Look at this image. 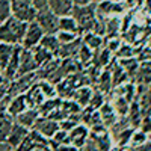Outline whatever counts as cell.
I'll return each instance as SVG.
<instances>
[{
    "label": "cell",
    "instance_id": "cell-41",
    "mask_svg": "<svg viewBox=\"0 0 151 151\" xmlns=\"http://www.w3.org/2000/svg\"><path fill=\"white\" fill-rule=\"evenodd\" d=\"M53 151H79V150L71 144H65V145H58Z\"/></svg>",
    "mask_w": 151,
    "mask_h": 151
},
{
    "label": "cell",
    "instance_id": "cell-39",
    "mask_svg": "<svg viewBox=\"0 0 151 151\" xmlns=\"http://www.w3.org/2000/svg\"><path fill=\"white\" fill-rule=\"evenodd\" d=\"M121 44H122V41L119 40L118 36H115V38H107V42H106V48L109 50V52L112 53V55H115V52L121 47Z\"/></svg>",
    "mask_w": 151,
    "mask_h": 151
},
{
    "label": "cell",
    "instance_id": "cell-30",
    "mask_svg": "<svg viewBox=\"0 0 151 151\" xmlns=\"http://www.w3.org/2000/svg\"><path fill=\"white\" fill-rule=\"evenodd\" d=\"M12 48H14V45L0 42V73L5 71V68L8 65V60L11 58V53H12Z\"/></svg>",
    "mask_w": 151,
    "mask_h": 151
},
{
    "label": "cell",
    "instance_id": "cell-45",
    "mask_svg": "<svg viewBox=\"0 0 151 151\" xmlns=\"http://www.w3.org/2000/svg\"><path fill=\"white\" fill-rule=\"evenodd\" d=\"M74 6H85V5H89V0H71Z\"/></svg>",
    "mask_w": 151,
    "mask_h": 151
},
{
    "label": "cell",
    "instance_id": "cell-34",
    "mask_svg": "<svg viewBox=\"0 0 151 151\" xmlns=\"http://www.w3.org/2000/svg\"><path fill=\"white\" fill-rule=\"evenodd\" d=\"M9 17H12L11 0H0V23L6 21Z\"/></svg>",
    "mask_w": 151,
    "mask_h": 151
},
{
    "label": "cell",
    "instance_id": "cell-26",
    "mask_svg": "<svg viewBox=\"0 0 151 151\" xmlns=\"http://www.w3.org/2000/svg\"><path fill=\"white\" fill-rule=\"evenodd\" d=\"M82 42H83V45H86L89 50H97V48L101 47L103 38L100 36V35H97V33H94V32H86V33H83Z\"/></svg>",
    "mask_w": 151,
    "mask_h": 151
},
{
    "label": "cell",
    "instance_id": "cell-38",
    "mask_svg": "<svg viewBox=\"0 0 151 151\" xmlns=\"http://www.w3.org/2000/svg\"><path fill=\"white\" fill-rule=\"evenodd\" d=\"M104 103V94L100 92V91H95L92 92V97H91V101H89V107L92 109H100V106H101Z\"/></svg>",
    "mask_w": 151,
    "mask_h": 151
},
{
    "label": "cell",
    "instance_id": "cell-6",
    "mask_svg": "<svg viewBox=\"0 0 151 151\" xmlns=\"http://www.w3.org/2000/svg\"><path fill=\"white\" fill-rule=\"evenodd\" d=\"M44 35H45L44 30L41 29V26L36 21L27 23V27H26V32H24V38H23L21 47L23 48H33L36 45H40V42H41Z\"/></svg>",
    "mask_w": 151,
    "mask_h": 151
},
{
    "label": "cell",
    "instance_id": "cell-31",
    "mask_svg": "<svg viewBox=\"0 0 151 151\" xmlns=\"http://www.w3.org/2000/svg\"><path fill=\"white\" fill-rule=\"evenodd\" d=\"M112 76L109 71H104L101 76H100V82H98V88H100V92H103V94H107L110 89H112Z\"/></svg>",
    "mask_w": 151,
    "mask_h": 151
},
{
    "label": "cell",
    "instance_id": "cell-32",
    "mask_svg": "<svg viewBox=\"0 0 151 151\" xmlns=\"http://www.w3.org/2000/svg\"><path fill=\"white\" fill-rule=\"evenodd\" d=\"M77 124H80V118L67 116V118H64L62 121H59V129H60V130H64V132H67V133H70Z\"/></svg>",
    "mask_w": 151,
    "mask_h": 151
},
{
    "label": "cell",
    "instance_id": "cell-20",
    "mask_svg": "<svg viewBox=\"0 0 151 151\" xmlns=\"http://www.w3.org/2000/svg\"><path fill=\"white\" fill-rule=\"evenodd\" d=\"M82 47V40L77 38L74 40L73 42H68V44H64L59 47V52H58V58L59 59H65V58H73L76 55H79V50Z\"/></svg>",
    "mask_w": 151,
    "mask_h": 151
},
{
    "label": "cell",
    "instance_id": "cell-50",
    "mask_svg": "<svg viewBox=\"0 0 151 151\" xmlns=\"http://www.w3.org/2000/svg\"><path fill=\"white\" fill-rule=\"evenodd\" d=\"M100 2H103V0H89V3H95V5L100 3Z\"/></svg>",
    "mask_w": 151,
    "mask_h": 151
},
{
    "label": "cell",
    "instance_id": "cell-24",
    "mask_svg": "<svg viewBox=\"0 0 151 151\" xmlns=\"http://www.w3.org/2000/svg\"><path fill=\"white\" fill-rule=\"evenodd\" d=\"M40 45H41L42 48H45L47 52H50L53 56L58 58V52H59L60 44H59V41H58L56 35H44L42 40H41V42H40Z\"/></svg>",
    "mask_w": 151,
    "mask_h": 151
},
{
    "label": "cell",
    "instance_id": "cell-13",
    "mask_svg": "<svg viewBox=\"0 0 151 151\" xmlns=\"http://www.w3.org/2000/svg\"><path fill=\"white\" fill-rule=\"evenodd\" d=\"M24 97H26V101H27V106L32 107V109H38L44 101H45V97L41 91V88L38 86V83L35 82L29 89L24 92Z\"/></svg>",
    "mask_w": 151,
    "mask_h": 151
},
{
    "label": "cell",
    "instance_id": "cell-37",
    "mask_svg": "<svg viewBox=\"0 0 151 151\" xmlns=\"http://www.w3.org/2000/svg\"><path fill=\"white\" fill-rule=\"evenodd\" d=\"M118 64L121 65V68L125 71V73H129V71H134L137 68V62L134 58H125V59H119Z\"/></svg>",
    "mask_w": 151,
    "mask_h": 151
},
{
    "label": "cell",
    "instance_id": "cell-11",
    "mask_svg": "<svg viewBox=\"0 0 151 151\" xmlns=\"http://www.w3.org/2000/svg\"><path fill=\"white\" fill-rule=\"evenodd\" d=\"M38 70V65H36V60L33 58V53H32V48H23L21 52V59H20V67H18V71H17V76H23V74H29V73H35Z\"/></svg>",
    "mask_w": 151,
    "mask_h": 151
},
{
    "label": "cell",
    "instance_id": "cell-22",
    "mask_svg": "<svg viewBox=\"0 0 151 151\" xmlns=\"http://www.w3.org/2000/svg\"><path fill=\"white\" fill-rule=\"evenodd\" d=\"M112 104V107L115 109V113L118 116H127L129 113V109H130V101L127 98H124L122 95H115V98L112 100V101H109Z\"/></svg>",
    "mask_w": 151,
    "mask_h": 151
},
{
    "label": "cell",
    "instance_id": "cell-12",
    "mask_svg": "<svg viewBox=\"0 0 151 151\" xmlns=\"http://www.w3.org/2000/svg\"><path fill=\"white\" fill-rule=\"evenodd\" d=\"M29 134V129L26 127H23V125L17 124L14 121V124H12V127L9 130V134L6 137V144H9L12 148H17L18 145H21V142L26 139V136Z\"/></svg>",
    "mask_w": 151,
    "mask_h": 151
},
{
    "label": "cell",
    "instance_id": "cell-1",
    "mask_svg": "<svg viewBox=\"0 0 151 151\" xmlns=\"http://www.w3.org/2000/svg\"><path fill=\"white\" fill-rule=\"evenodd\" d=\"M27 23L15 17H9L6 21L0 23V42L9 45H21Z\"/></svg>",
    "mask_w": 151,
    "mask_h": 151
},
{
    "label": "cell",
    "instance_id": "cell-40",
    "mask_svg": "<svg viewBox=\"0 0 151 151\" xmlns=\"http://www.w3.org/2000/svg\"><path fill=\"white\" fill-rule=\"evenodd\" d=\"M109 60H113L112 59V53L109 52L107 48H103V52L100 53V65H107Z\"/></svg>",
    "mask_w": 151,
    "mask_h": 151
},
{
    "label": "cell",
    "instance_id": "cell-2",
    "mask_svg": "<svg viewBox=\"0 0 151 151\" xmlns=\"http://www.w3.org/2000/svg\"><path fill=\"white\" fill-rule=\"evenodd\" d=\"M71 15L79 24L80 35L86 32H92L95 27V23H97V5L89 3L85 6H74Z\"/></svg>",
    "mask_w": 151,
    "mask_h": 151
},
{
    "label": "cell",
    "instance_id": "cell-44",
    "mask_svg": "<svg viewBox=\"0 0 151 151\" xmlns=\"http://www.w3.org/2000/svg\"><path fill=\"white\" fill-rule=\"evenodd\" d=\"M0 151H15V148H12L6 142H0Z\"/></svg>",
    "mask_w": 151,
    "mask_h": 151
},
{
    "label": "cell",
    "instance_id": "cell-33",
    "mask_svg": "<svg viewBox=\"0 0 151 151\" xmlns=\"http://www.w3.org/2000/svg\"><path fill=\"white\" fill-rule=\"evenodd\" d=\"M110 76H112V85H113V86H119V83H121L122 80L127 79V73L121 68L119 64L115 65V68H113V73H112Z\"/></svg>",
    "mask_w": 151,
    "mask_h": 151
},
{
    "label": "cell",
    "instance_id": "cell-3",
    "mask_svg": "<svg viewBox=\"0 0 151 151\" xmlns=\"http://www.w3.org/2000/svg\"><path fill=\"white\" fill-rule=\"evenodd\" d=\"M11 12L12 17L24 23H30L35 21L38 9L35 8L32 0H11Z\"/></svg>",
    "mask_w": 151,
    "mask_h": 151
},
{
    "label": "cell",
    "instance_id": "cell-21",
    "mask_svg": "<svg viewBox=\"0 0 151 151\" xmlns=\"http://www.w3.org/2000/svg\"><path fill=\"white\" fill-rule=\"evenodd\" d=\"M59 30L62 32H70V33H76V35H80V29H79V24L77 21L74 20L73 15H65V17H59Z\"/></svg>",
    "mask_w": 151,
    "mask_h": 151
},
{
    "label": "cell",
    "instance_id": "cell-35",
    "mask_svg": "<svg viewBox=\"0 0 151 151\" xmlns=\"http://www.w3.org/2000/svg\"><path fill=\"white\" fill-rule=\"evenodd\" d=\"M56 38H58V41L60 45H64V44H68V42H73L74 40H77L79 35H76V33H70V32H62V30H58L56 33Z\"/></svg>",
    "mask_w": 151,
    "mask_h": 151
},
{
    "label": "cell",
    "instance_id": "cell-10",
    "mask_svg": "<svg viewBox=\"0 0 151 151\" xmlns=\"http://www.w3.org/2000/svg\"><path fill=\"white\" fill-rule=\"evenodd\" d=\"M68 137H70V144L74 145L77 150H80L89 139V127H86L85 124L80 122L68 133Z\"/></svg>",
    "mask_w": 151,
    "mask_h": 151
},
{
    "label": "cell",
    "instance_id": "cell-17",
    "mask_svg": "<svg viewBox=\"0 0 151 151\" xmlns=\"http://www.w3.org/2000/svg\"><path fill=\"white\" fill-rule=\"evenodd\" d=\"M27 107L29 106H27V101H26V97H24V94H20V95H15L9 100V103L6 104V112L12 118H15L18 113L26 110Z\"/></svg>",
    "mask_w": 151,
    "mask_h": 151
},
{
    "label": "cell",
    "instance_id": "cell-29",
    "mask_svg": "<svg viewBox=\"0 0 151 151\" xmlns=\"http://www.w3.org/2000/svg\"><path fill=\"white\" fill-rule=\"evenodd\" d=\"M36 83H38V86L41 88V91H42L45 98H55V97H58V94H56V85L53 82H50L47 79H38Z\"/></svg>",
    "mask_w": 151,
    "mask_h": 151
},
{
    "label": "cell",
    "instance_id": "cell-9",
    "mask_svg": "<svg viewBox=\"0 0 151 151\" xmlns=\"http://www.w3.org/2000/svg\"><path fill=\"white\" fill-rule=\"evenodd\" d=\"M33 130H36L38 133H41L44 137L50 139V137H53V134L59 130V122L58 121H53L47 116H38L35 125H33Z\"/></svg>",
    "mask_w": 151,
    "mask_h": 151
},
{
    "label": "cell",
    "instance_id": "cell-47",
    "mask_svg": "<svg viewBox=\"0 0 151 151\" xmlns=\"http://www.w3.org/2000/svg\"><path fill=\"white\" fill-rule=\"evenodd\" d=\"M121 2L124 3V6L127 8V9H129V8H132V6L134 5V0H121Z\"/></svg>",
    "mask_w": 151,
    "mask_h": 151
},
{
    "label": "cell",
    "instance_id": "cell-43",
    "mask_svg": "<svg viewBox=\"0 0 151 151\" xmlns=\"http://www.w3.org/2000/svg\"><path fill=\"white\" fill-rule=\"evenodd\" d=\"M136 151H151V139H148L145 144H142L141 147H137Z\"/></svg>",
    "mask_w": 151,
    "mask_h": 151
},
{
    "label": "cell",
    "instance_id": "cell-52",
    "mask_svg": "<svg viewBox=\"0 0 151 151\" xmlns=\"http://www.w3.org/2000/svg\"><path fill=\"white\" fill-rule=\"evenodd\" d=\"M148 136H150V139H151V133H150V134H148Z\"/></svg>",
    "mask_w": 151,
    "mask_h": 151
},
{
    "label": "cell",
    "instance_id": "cell-4",
    "mask_svg": "<svg viewBox=\"0 0 151 151\" xmlns=\"http://www.w3.org/2000/svg\"><path fill=\"white\" fill-rule=\"evenodd\" d=\"M15 151H53V150L50 147L47 137H44L41 133L32 129L29 130V134L21 142V145L15 148Z\"/></svg>",
    "mask_w": 151,
    "mask_h": 151
},
{
    "label": "cell",
    "instance_id": "cell-19",
    "mask_svg": "<svg viewBox=\"0 0 151 151\" xmlns=\"http://www.w3.org/2000/svg\"><path fill=\"white\" fill-rule=\"evenodd\" d=\"M92 92H94V91L91 89L89 86H79L77 89L74 91V94H73L71 98L83 109V107H86L88 104H89L91 97H92Z\"/></svg>",
    "mask_w": 151,
    "mask_h": 151
},
{
    "label": "cell",
    "instance_id": "cell-42",
    "mask_svg": "<svg viewBox=\"0 0 151 151\" xmlns=\"http://www.w3.org/2000/svg\"><path fill=\"white\" fill-rule=\"evenodd\" d=\"M32 2H33V5H35V8H36L38 11L45 9L47 5H48V0H32Z\"/></svg>",
    "mask_w": 151,
    "mask_h": 151
},
{
    "label": "cell",
    "instance_id": "cell-5",
    "mask_svg": "<svg viewBox=\"0 0 151 151\" xmlns=\"http://www.w3.org/2000/svg\"><path fill=\"white\" fill-rule=\"evenodd\" d=\"M35 21L41 26V29L44 30L45 35H55L59 30V17L56 14H53L48 8L38 11Z\"/></svg>",
    "mask_w": 151,
    "mask_h": 151
},
{
    "label": "cell",
    "instance_id": "cell-8",
    "mask_svg": "<svg viewBox=\"0 0 151 151\" xmlns=\"http://www.w3.org/2000/svg\"><path fill=\"white\" fill-rule=\"evenodd\" d=\"M127 9L122 2H112V0H103V2L97 3V12L103 17H118L124 14Z\"/></svg>",
    "mask_w": 151,
    "mask_h": 151
},
{
    "label": "cell",
    "instance_id": "cell-16",
    "mask_svg": "<svg viewBox=\"0 0 151 151\" xmlns=\"http://www.w3.org/2000/svg\"><path fill=\"white\" fill-rule=\"evenodd\" d=\"M5 101L0 103V142H5L9 134V130L14 124V118L6 112V107L3 106Z\"/></svg>",
    "mask_w": 151,
    "mask_h": 151
},
{
    "label": "cell",
    "instance_id": "cell-23",
    "mask_svg": "<svg viewBox=\"0 0 151 151\" xmlns=\"http://www.w3.org/2000/svg\"><path fill=\"white\" fill-rule=\"evenodd\" d=\"M121 29V20L118 17H106L104 21V36L115 38Z\"/></svg>",
    "mask_w": 151,
    "mask_h": 151
},
{
    "label": "cell",
    "instance_id": "cell-36",
    "mask_svg": "<svg viewBox=\"0 0 151 151\" xmlns=\"http://www.w3.org/2000/svg\"><path fill=\"white\" fill-rule=\"evenodd\" d=\"M115 55L119 58V59H125V58H133L134 52H133V47L129 45V44H121V47L115 52Z\"/></svg>",
    "mask_w": 151,
    "mask_h": 151
},
{
    "label": "cell",
    "instance_id": "cell-49",
    "mask_svg": "<svg viewBox=\"0 0 151 151\" xmlns=\"http://www.w3.org/2000/svg\"><path fill=\"white\" fill-rule=\"evenodd\" d=\"M3 82H5V77H3V74H2V73H0V85H2Z\"/></svg>",
    "mask_w": 151,
    "mask_h": 151
},
{
    "label": "cell",
    "instance_id": "cell-7",
    "mask_svg": "<svg viewBox=\"0 0 151 151\" xmlns=\"http://www.w3.org/2000/svg\"><path fill=\"white\" fill-rule=\"evenodd\" d=\"M21 52H23V47L21 45H14L12 48V53H11V58L8 60V65L5 68V71L2 73L5 80L11 82L15 79L17 76V71H18V67H20V59H21Z\"/></svg>",
    "mask_w": 151,
    "mask_h": 151
},
{
    "label": "cell",
    "instance_id": "cell-15",
    "mask_svg": "<svg viewBox=\"0 0 151 151\" xmlns=\"http://www.w3.org/2000/svg\"><path fill=\"white\" fill-rule=\"evenodd\" d=\"M47 8L58 17H65V15H71L74 5L71 0H48Z\"/></svg>",
    "mask_w": 151,
    "mask_h": 151
},
{
    "label": "cell",
    "instance_id": "cell-51",
    "mask_svg": "<svg viewBox=\"0 0 151 151\" xmlns=\"http://www.w3.org/2000/svg\"><path fill=\"white\" fill-rule=\"evenodd\" d=\"M112 2H121V0H112Z\"/></svg>",
    "mask_w": 151,
    "mask_h": 151
},
{
    "label": "cell",
    "instance_id": "cell-48",
    "mask_svg": "<svg viewBox=\"0 0 151 151\" xmlns=\"http://www.w3.org/2000/svg\"><path fill=\"white\" fill-rule=\"evenodd\" d=\"M144 3H145V0H134V5L137 6H144Z\"/></svg>",
    "mask_w": 151,
    "mask_h": 151
},
{
    "label": "cell",
    "instance_id": "cell-46",
    "mask_svg": "<svg viewBox=\"0 0 151 151\" xmlns=\"http://www.w3.org/2000/svg\"><path fill=\"white\" fill-rule=\"evenodd\" d=\"M116 151H136V148H133L130 145H125V147H118Z\"/></svg>",
    "mask_w": 151,
    "mask_h": 151
},
{
    "label": "cell",
    "instance_id": "cell-14",
    "mask_svg": "<svg viewBox=\"0 0 151 151\" xmlns=\"http://www.w3.org/2000/svg\"><path fill=\"white\" fill-rule=\"evenodd\" d=\"M38 116H40V112H38V109H32V107H27L26 110H23L21 113H18V115L14 118V121L20 125H23V127H26L29 130L33 129V125L38 119Z\"/></svg>",
    "mask_w": 151,
    "mask_h": 151
},
{
    "label": "cell",
    "instance_id": "cell-27",
    "mask_svg": "<svg viewBox=\"0 0 151 151\" xmlns=\"http://www.w3.org/2000/svg\"><path fill=\"white\" fill-rule=\"evenodd\" d=\"M133 127H125L124 130L118 132L112 136V139H113V144H115L116 147H125V145H129V141H130V136L133 133Z\"/></svg>",
    "mask_w": 151,
    "mask_h": 151
},
{
    "label": "cell",
    "instance_id": "cell-25",
    "mask_svg": "<svg viewBox=\"0 0 151 151\" xmlns=\"http://www.w3.org/2000/svg\"><path fill=\"white\" fill-rule=\"evenodd\" d=\"M32 53H33V58H35V60H36L38 68L42 67L44 64H47V62H48L50 59H53V58H55L52 53L47 52V50H45V48H42L41 45L33 47V48H32Z\"/></svg>",
    "mask_w": 151,
    "mask_h": 151
},
{
    "label": "cell",
    "instance_id": "cell-18",
    "mask_svg": "<svg viewBox=\"0 0 151 151\" xmlns=\"http://www.w3.org/2000/svg\"><path fill=\"white\" fill-rule=\"evenodd\" d=\"M100 112V116H101V122L106 129H110L113 124H115V121L118 119V115L115 113V109L112 107V104L109 101H104L101 106H100L98 109Z\"/></svg>",
    "mask_w": 151,
    "mask_h": 151
},
{
    "label": "cell",
    "instance_id": "cell-28",
    "mask_svg": "<svg viewBox=\"0 0 151 151\" xmlns=\"http://www.w3.org/2000/svg\"><path fill=\"white\" fill-rule=\"evenodd\" d=\"M150 139V136L145 130L142 129H134L132 136H130V141H129V145L133 147V148H137V147H141L142 144H145L147 141Z\"/></svg>",
    "mask_w": 151,
    "mask_h": 151
}]
</instances>
